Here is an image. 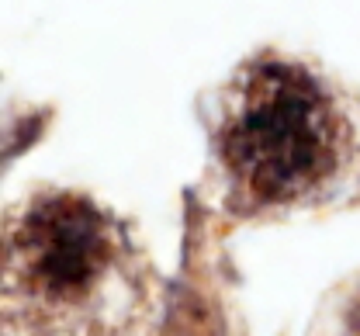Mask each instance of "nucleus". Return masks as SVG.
Returning <instances> with one entry per match:
<instances>
[{"mask_svg":"<svg viewBox=\"0 0 360 336\" xmlns=\"http://www.w3.org/2000/svg\"><path fill=\"white\" fill-rule=\"evenodd\" d=\"M219 160L239 208L281 212L336 191L357 163V139L319 73L295 59H260L225 97Z\"/></svg>","mask_w":360,"mask_h":336,"instance_id":"nucleus-1","label":"nucleus"},{"mask_svg":"<svg viewBox=\"0 0 360 336\" xmlns=\"http://www.w3.org/2000/svg\"><path fill=\"white\" fill-rule=\"evenodd\" d=\"M122 226L80 191L25 198L4 229V302L25 336H94L135 302Z\"/></svg>","mask_w":360,"mask_h":336,"instance_id":"nucleus-2","label":"nucleus"},{"mask_svg":"<svg viewBox=\"0 0 360 336\" xmlns=\"http://www.w3.org/2000/svg\"><path fill=\"white\" fill-rule=\"evenodd\" d=\"M315 336H360V274L347 278L319 312Z\"/></svg>","mask_w":360,"mask_h":336,"instance_id":"nucleus-3","label":"nucleus"}]
</instances>
